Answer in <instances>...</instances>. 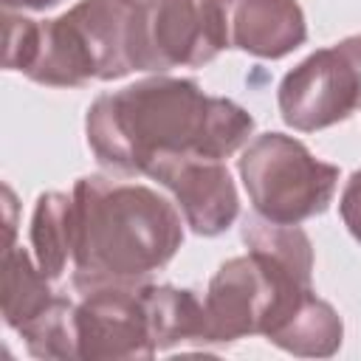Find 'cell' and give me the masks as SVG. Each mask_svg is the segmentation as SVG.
<instances>
[{
    "mask_svg": "<svg viewBox=\"0 0 361 361\" xmlns=\"http://www.w3.org/2000/svg\"><path fill=\"white\" fill-rule=\"evenodd\" d=\"M93 158L121 175H147L169 155L226 161L254 135V118L226 96H209L195 79L155 73L93 99L85 116Z\"/></svg>",
    "mask_w": 361,
    "mask_h": 361,
    "instance_id": "1",
    "label": "cell"
},
{
    "mask_svg": "<svg viewBox=\"0 0 361 361\" xmlns=\"http://www.w3.org/2000/svg\"><path fill=\"white\" fill-rule=\"evenodd\" d=\"M73 288L144 285L183 243V217L155 189L110 175L73 183Z\"/></svg>",
    "mask_w": 361,
    "mask_h": 361,
    "instance_id": "2",
    "label": "cell"
},
{
    "mask_svg": "<svg viewBox=\"0 0 361 361\" xmlns=\"http://www.w3.org/2000/svg\"><path fill=\"white\" fill-rule=\"evenodd\" d=\"M237 172L254 212L285 226L324 214L338 186V166L285 133L254 135L237 158Z\"/></svg>",
    "mask_w": 361,
    "mask_h": 361,
    "instance_id": "3",
    "label": "cell"
},
{
    "mask_svg": "<svg viewBox=\"0 0 361 361\" xmlns=\"http://www.w3.org/2000/svg\"><path fill=\"white\" fill-rule=\"evenodd\" d=\"M226 48L223 0H135V71L200 68Z\"/></svg>",
    "mask_w": 361,
    "mask_h": 361,
    "instance_id": "4",
    "label": "cell"
},
{
    "mask_svg": "<svg viewBox=\"0 0 361 361\" xmlns=\"http://www.w3.org/2000/svg\"><path fill=\"white\" fill-rule=\"evenodd\" d=\"M279 116L299 133L327 130L361 110V34L319 48L288 71L276 90Z\"/></svg>",
    "mask_w": 361,
    "mask_h": 361,
    "instance_id": "5",
    "label": "cell"
},
{
    "mask_svg": "<svg viewBox=\"0 0 361 361\" xmlns=\"http://www.w3.org/2000/svg\"><path fill=\"white\" fill-rule=\"evenodd\" d=\"M138 288L141 285H107L79 293V361H133L158 353Z\"/></svg>",
    "mask_w": 361,
    "mask_h": 361,
    "instance_id": "6",
    "label": "cell"
},
{
    "mask_svg": "<svg viewBox=\"0 0 361 361\" xmlns=\"http://www.w3.org/2000/svg\"><path fill=\"white\" fill-rule=\"evenodd\" d=\"M175 200L183 223L197 237L228 231L240 214V197L226 161L203 155H169L147 169Z\"/></svg>",
    "mask_w": 361,
    "mask_h": 361,
    "instance_id": "7",
    "label": "cell"
},
{
    "mask_svg": "<svg viewBox=\"0 0 361 361\" xmlns=\"http://www.w3.org/2000/svg\"><path fill=\"white\" fill-rule=\"evenodd\" d=\"M228 48L257 59H282L307 39L299 0H223Z\"/></svg>",
    "mask_w": 361,
    "mask_h": 361,
    "instance_id": "8",
    "label": "cell"
},
{
    "mask_svg": "<svg viewBox=\"0 0 361 361\" xmlns=\"http://www.w3.org/2000/svg\"><path fill=\"white\" fill-rule=\"evenodd\" d=\"M28 237L34 262L51 282H59L65 271H73V195L42 192L34 203Z\"/></svg>",
    "mask_w": 361,
    "mask_h": 361,
    "instance_id": "9",
    "label": "cell"
},
{
    "mask_svg": "<svg viewBox=\"0 0 361 361\" xmlns=\"http://www.w3.org/2000/svg\"><path fill=\"white\" fill-rule=\"evenodd\" d=\"M265 338L302 358H330L344 341V322L330 302L310 293Z\"/></svg>",
    "mask_w": 361,
    "mask_h": 361,
    "instance_id": "10",
    "label": "cell"
},
{
    "mask_svg": "<svg viewBox=\"0 0 361 361\" xmlns=\"http://www.w3.org/2000/svg\"><path fill=\"white\" fill-rule=\"evenodd\" d=\"M138 290L155 350H169L183 341H192L197 347L203 336V299L195 290L149 282H144Z\"/></svg>",
    "mask_w": 361,
    "mask_h": 361,
    "instance_id": "11",
    "label": "cell"
},
{
    "mask_svg": "<svg viewBox=\"0 0 361 361\" xmlns=\"http://www.w3.org/2000/svg\"><path fill=\"white\" fill-rule=\"evenodd\" d=\"M54 302L51 279L20 245H6L3 254V319L11 330H20Z\"/></svg>",
    "mask_w": 361,
    "mask_h": 361,
    "instance_id": "12",
    "label": "cell"
},
{
    "mask_svg": "<svg viewBox=\"0 0 361 361\" xmlns=\"http://www.w3.org/2000/svg\"><path fill=\"white\" fill-rule=\"evenodd\" d=\"M20 338L25 341L28 355L34 358H56V361H79L76 341V302L65 296H54V302L23 324Z\"/></svg>",
    "mask_w": 361,
    "mask_h": 361,
    "instance_id": "13",
    "label": "cell"
},
{
    "mask_svg": "<svg viewBox=\"0 0 361 361\" xmlns=\"http://www.w3.org/2000/svg\"><path fill=\"white\" fill-rule=\"evenodd\" d=\"M338 214L355 243H361V169H355L338 197Z\"/></svg>",
    "mask_w": 361,
    "mask_h": 361,
    "instance_id": "14",
    "label": "cell"
},
{
    "mask_svg": "<svg viewBox=\"0 0 361 361\" xmlns=\"http://www.w3.org/2000/svg\"><path fill=\"white\" fill-rule=\"evenodd\" d=\"M59 3L62 0H3V8L6 11H45Z\"/></svg>",
    "mask_w": 361,
    "mask_h": 361,
    "instance_id": "15",
    "label": "cell"
}]
</instances>
